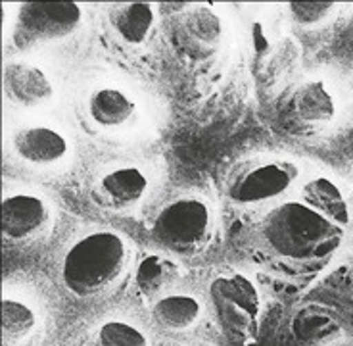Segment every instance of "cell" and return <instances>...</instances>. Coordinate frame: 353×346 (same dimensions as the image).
<instances>
[{
    "label": "cell",
    "mask_w": 353,
    "mask_h": 346,
    "mask_svg": "<svg viewBox=\"0 0 353 346\" xmlns=\"http://www.w3.org/2000/svg\"><path fill=\"white\" fill-rule=\"evenodd\" d=\"M181 279V269L171 258L163 254H146L134 269V289L144 300L158 298L168 293Z\"/></svg>",
    "instance_id": "obj_14"
},
{
    "label": "cell",
    "mask_w": 353,
    "mask_h": 346,
    "mask_svg": "<svg viewBox=\"0 0 353 346\" xmlns=\"http://www.w3.org/2000/svg\"><path fill=\"white\" fill-rule=\"evenodd\" d=\"M110 35L117 45L127 50L144 48L156 31V14L150 4L127 2L112 4L106 16Z\"/></svg>",
    "instance_id": "obj_10"
},
{
    "label": "cell",
    "mask_w": 353,
    "mask_h": 346,
    "mask_svg": "<svg viewBox=\"0 0 353 346\" xmlns=\"http://www.w3.org/2000/svg\"><path fill=\"white\" fill-rule=\"evenodd\" d=\"M129 266V247L114 231H92L65 250L60 266L63 287L77 298H94L112 289Z\"/></svg>",
    "instance_id": "obj_2"
},
{
    "label": "cell",
    "mask_w": 353,
    "mask_h": 346,
    "mask_svg": "<svg viewBox=\"0 0 353 346\" xmlns=\"http://www.w3.org/2000/svg\"><path fill=\"white\" fill-rule=\"evenodd\" d=\"M52 227V208L37 195L16 193L2 200V237L6 244L27 247L44 239Z\"/></svg>",
    "instance_id": "obj_8"
},
{
    "label": "cell",
    "mask_w": 353,
    "mask_h": 346,
    "mask_svg": "<svg viewBox=\"0 0 353 346\" xmlns=\"http://www.w3.org/2000/svg\"><path fill=\"white\" fill-rule=\"evenodd\" d=\"M4 95L18 106L37 108L52 100L54 87L33 64L12 62L4 68Z\"/></svg>",
    "instance_id": "obj_12"
},
{
    "label": "cell",
    "mask_w": 353,
    "mask_h": 346,
    "mask_svg": "<svg viewBox=\"0 0 353 346\" xmlns=\"http://www.w3.org/2000/svg\"><path fill=\"white\" fill-rule=\"evenodd\" d=\"M223 21L208 6L196 4L183 10L171 23V41L176 52L188 60H205L223 43Z\"/></svg>",
    "instance_id": "obj_7"
},
{
    "label": "cell",
    "mask_w": 353,
    "mask_h": 346,
    "mask_svg": "<svg viewBox=\"0 0 353 346\" xmlns=\"http://www.w3.org/2000/svg\"><path fill=\"white\" fill-rule=\"evenodd\" d=\"M290 12L300 26H319L330 18L334 12V4L330 2H296L292 4Z\"/></svg>",
    "instance_id": "obj_21"
},
{
    "label": "cell",
    "mask_w": 353,
    "mask_h": 346,
    "mask_svg": "<svg viewBox=\"0 0 353 346\" xmlns=\"http://www.w3.org/2000/svg\"><path fill=\"white\" fill-rule=\"evenodd\" d=\"M298 179V168L284 160H248L232 171L227 200L236 210H252L283 198Z\"/></svg>",
    "instance_id": "obj_5"
},
{
    "label": "cell",
    "mask_w": 353,
    "mask_h": 346,
    "mask_svg": "<svg viewBox=\"0 0 353 346\" xmlns=\"http://www.w3.org/2000/svg\"><path fill=\"white\" fill-rule=\"evenodd\" d=\"M292 112L303 124H327L336 112L334 98L325 83L309 81L294 93Z\"/></svg>",
    "instance_id": "obj_17"
},
{
    "label": "cell",
    "mask_w": 353,
    "mask_h": 346,
    "mask_svg": "<svg viewBox=\"0 0 353 346\" xmlns=\"http://www.w3.org/2000/svg\"><path fill=\"white\" fill-rule=\"evenodd\" d=\"M301 202L323 213L336 225L347 227L350 223V204L345 200L342 189L328 177H315L307 181L301 189Z\"/></svg>",
    "instance_id": "obj_15"
},
{
    "label": "cell",
    "mask_w": 353,
    "mask_h": 346,
    "mask_svg": "<svg viewBox=\"0 0 353 346\" xmlns=\"http://www.w3.org/2000/svg\"><path fill=\"white\" fill-rule=\"evenodd\" d=\"M152 320L165 333H185L200 320V302L186 294H165L152 306Z\"/></svg>",
    "instance_id": "obj_16"
},
{
    "label": "cell",
    "mask_w": 353,
    "mask_h": 346,
    "mask_svg": "<svg viewBox=\"0 0 353 346\" xmlns=\"http://www.w3.org/2000/svg\"><path fill=\"white\" fill-rule=\"evenodd\" d=\"M12 146L19 160L33 168H54L68 158L65 137L44 125H29L14 133Z\"/></svg>",
    "instance_id": "obj_11"
},
{
    "label": "cell",
    "mask_w": 353,
    "mask_h": 346,
    "mask_svg": "<svg viewBox=\"0 0 353 346\" xmlns=\"http://www.w3.org/2000/svg\"><path fill=\"white\" fill-rule=\"evenodd\" d=\"M345 229L301 200L274 206L246 235V252L269 276L309 283L327 269L344 242Z\"/></svg>",
    "instance_id": "obj_1"
},
{
    "label": "cell",
    "mask_w": 353,
    "mask_h": 346,
    "mask_svg": "<svg viewBox=\"0 0 353 346\" xmlns=\"http://www.w3.org/2000/svg\"><path fill=\"white\" fill-rule=\"evenodd\" d=\"M150 191V179L137 166H115L100 173L90 186V198L102 210L129 212Z\"/></svg>",
    "instance_id": "obj_9"
},
{
    "label": "cell",
    "mask_w": 353,
    "mask_h": 346,
    "mask_svg": "<svg viewBox=\"0 0 353 346\" xmlns=\"http://www.w3.org/2000/svg\"><path fill=\"white\" fill-rule=\"evenodd\" d=\"M213 212L202 196L181 195L159 208L152 220V240L175 256L202 254L213 239Z\"/></svg>",
    "instance_id": "obj_3"
},
{
    "label": "cell",
    "mask_w": 353,
    "mask_h": 346,
    "mask_svg": "<svg viewBox=\"0 0 353 346\" xmlns=\"http://www.w3.org/2000/svg\"><path fill=\"white\" fill-rule=\"evenodd\" d=\"M292 331L305 345L323 346L340 335V323L325 310L305 308L292 321Z\"/></svg>",
    "instance_id": "obj_18"
},
{
    "label": "cell",
    "mask_w": 353,
    "mask_h": 346,
    "mask_svg": "<svg viewBox=\"0 0 353 346\" xmlns=\"http://www.w3.org/2000/svg\"><path fill=\"white\" fill-rule=\"evenodd\" d=\"M87 115L102 131H119L134 122L137 102L125 90L100 87L87 98Z\"/></svg>",
    "instance_id": "obj_13"
},
{
    "label": "cell",
    "mask_w": 353,
    "mask_h": 346,
    "mask_svg": "<svg viewBox=\"0 0 353 346\" xmlns=\"http://www.w3.org/2000/svg\"><path fill=\"white\" fill-rule=\"evenodd\" d=\"M213 316L223 335L239 346L254 345L261 323V298L256 285L239 271H225L210 283Z\"/></svg>",
    "instance_id": "obj_4"
},
{
    "label": "cell",
    "mask_w": 353,
    "mask_h": 346,
    "mask_svg": "<svg viewBox=\"0 0 353 346\" xmlns=\"http://www.w3.org/2000/svg\"><path fill=\"white\" fill-rule=\"evenodd\" d=\"M81 16V8L73 2L21 4L14 21V43L29 48L65 39L79 27Z\"/></svg>",
    "instance_id": "obj_6"
},
{
    "label": "cell",
    "mask_w": 353,
    "mask_h": 346,
    "mask_svg": "<svg viewBox=\"0 0 353 346\" xmlns=\"http://www.w3.org/2000/svg\"><path fill=\"white\" fill-rule=\"evenodd\" d=\"M37 327L35 310L16 298L2 300V343L18 345L26 340Z\"/></svg>",
    "instance_id": "obj_19"
},
{
    "label": "cell",
    "mask_w": 353,
    "mask_h": 346,
    "mask_svg": "<svg viewBox=\"0 0 353 346\" xmlns=\"http://www.w3.org/2000/svg\"><path fill=\"white\" fill-rule=\"evenodd\" d=\"M88 346H150L141 329L125 321H106L97 329Z\"/></svg>",
    "instance_id": "obj_20"
}]
</instances>
